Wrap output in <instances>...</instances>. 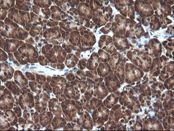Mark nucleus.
Segmentation results:
<instances>
[{"label": "nucleus", "mask_w": 174, "mask_h": 131, "mask_svg": "<svg viewBox=\"0 0 174 131\" xmlns=\"http://www.w3.org/2000/svg\"><path fill=\"white\" fill-rule=\"evenodd\" d=\"M15 1H1V8L3 10H9L15 6Z\"/></svg>", "instance_id": "25"}, {"label": "nucleus", "mask_w": 174, "mask_h": 131, "mask_svg": "<svg viewBox=\"0 0 174 131\" xmlns=\"http://www.w3.org/2000/svg\"><path fill=\"white\" fill-rule=\"evenodd\" d=\"M5 113L7 116H8V119L11 123V126L16 125V124L17 123L18 120L17 119L18 116L17 115L15 112L14 111H12L11 109H8L5 112Z\"/></svg>", "instance_id": "19"}, {"label": "nucleus", "mask_w": 174, "mask_h": 131, "mask_svg": "<svg viewBox=\"0 0 174 131\" xmlns=\"http://www.w3.org/2000/svg\"><path fill=\"white\" fill-rule=\"evenodd\" d=\"M66 78L69 80V81H71V80H74V75L72 74V73H70L69 75H67V77Z\"/></svg>", "instance_id": "42"}, {"label": "nucleus", "mask_w": 174, "mask_h": 131, "mask_svg": "<svg viewBox=\"0 0 174 131\" xmlns=\"http://www.w3.org/2000/svg\"><path fill=\"white\" fill-rule=\"evenodd\" d=\"M111 26H112V24H111L110 23H109L107 25V26H106V27H104V28H102V29L101 30V31L103 32L104 33H105V34L109 32V31H110V29H109V28H110Z\"/></svg>", "instance_id": "34"}, {"label": "nucleus", "mask_w": 174, "mask_h": 131, "mask_svg": "<svg viewBox=\"0 0 174 131\" xmlns=\"http://www.w3.org/2000/svg\"><path fill=\"white\" fill-rule=\"evenodd\" d=\"M8 15V12H7L5 10L3 9H1V20L2 21L3 20H5V17Z\"/></svg>", "instance_id": "38"}, {"label": "nucleus", "mask_w": 174, "mask_h": 131, "mask_svg": "<svg viewBox=\"0 0 174 131\" xmlns=\"http://www.w3.org/2000/svg\"><path fill=\"white\" fill-rule=\"evenodd\" d=\"M29 85L31 88L33 92L36 93L37 94H40L41 93V86L39 85L36 82H30Z\"/></svg>", "instance_id": "27"}, {"label": "nucleus", "mask_w": 174, "mask_h": 131, "mask_svg": "<svg viewBox=\"0 0 174 131\" xmlns=\"http://www.w3.org/2000/svg\"><path fill=\"white\" fill-rule=\"evenodd\" d=\"M103 80V79H99V82L95 84L94 88V96L100 99L104 98V96H107L108 94V91L106 90V88L104 86Z\"/></svg>", "instance_id": "10"}, {"label": "nucleus", "mask_w": 174, "mask_h": 131, "mask_svg": "<svg viewBox=\"0 0 174 131\" xmlns=\"http://www.w3.org/2000/svg\"><path fill=\"white\" fill-rule=\"evenodd\" d=\"M34 4L40 6V8H48V7H50V5L51 4V2L49 1V2H45V1H36V2H34Z\"/></svg>", "instance_id": "29"}, {"label": "nucleus", "mask_w": 174, "mask_h": 131, "mask_svg": "<svg viewBox=\"0 0 174 131\" xmlns=\"http://www.w3.org/2000/svg\"><path fill=\"white\" fill-rule=\"evenodd\" d=\"M98 63H99V56L98 54L95 53L92 54L91 58H90L89 60H88L87 67L89 70H93L97 67Z\"/></svg>", "instance_id": "17"}, {"label": "nucleus", "mask_w": 174, "mask_h": 131, "mask_svg": "<svg viewBox=\"0 0 174 131\" xmlns=\"http://www.w3.org/2000/svg\"><path fill=\"white\" fill-rule=\"evenodd\" d=\"M38 60H39L40 63L41 65H46V64H47V63H48L47 60L46 59H45L44 57H42V56L39 57Z\"/></svg>", "instance_id": "35"}, {"label": "nucleus", "mask_w": 174, "mask_h": 131, "mask_svg": "<svg viewBox=\"0 0 174 131\" xmlns=\"http://www.w3.org/2000/svg\"><path fill=\"white\" fill-rule=\"evenodd\" d=\"M58 24V23L57 22H53V20H50L47 23V25L48 26H56Z\"/></svg>", "instance_id": "40"}, {"label": "nucleus", "mask_w": 174, "mask_h": 131, "mask_svg": "<svg viewBox=\"0 0 174 131\" xmlns=\"http://www.w3.org/2000/svg\"><path fill=\"white\" fill-rule=\"evenodd\" d=\"M26 119H24V118H19L18 119V124H19V125H23V124H26Z\"/></svg>", "instance_id": "41"}, {"label": "nucleus", "mask_w": 174, "mask_h": 131, "mask_svg": "<svg viewBox=\"0 0 174 131\" xmlns=\"http://www.w3.org/2000/svg\"><path fill=\"white\" fill-rule=\"evenodd\" d=\"M25 75H26V76L28 78H29L30 80H32V81H34L35 80V76H34V75H33L32 73H30L29 72H26Z\"/></svg>", "instance_id": "39"}, {"label": "nucleus", "mask_w": 174, "mask_h": 131, "mask_svg": "<svg viewBox=\"0 0 174 131\" xmlns=\"http://www.w3.org/2000/svg\"><path fill=\"white\" fill-rule=\"evenodd\" d=\"M8 18L13 22L23 26L27 30H29L31 24L29 14L24 11L17 9L16 8H11L9 10Z\"/></svg>", "instance_id": "2"}, {"label": "nucleus", "mask_w": 174, "mask_h": 131, "mask_svg": "<svg viewBox=\"0 0 174 131\" xmlns=\"http://www.w3.org/2000/svg\"><path fill=\"white\" fill-rule=\"evenodd\" d=\"M21 95H20L18 98V104L24 109H26L27 107L32 108L34 106L33 96L30 93V90L25 87L21 90Z\"/></svg>", "instance_id": "3"}, {"label": "nucleus", "mask_w": 174, "mask_h": 131, "mask_svg": "<svg viewBox=\"0 0 174 131\" xmlns=\"http://www.w3.org/2000/svg\"><path fill=\"white\" fill-rule=\"evenodd\" d=\"M11 123L8 119V116L3 113L2 112H1V130H5L6 128H9L10 127Z\"/></svg>", "instance_id": "22"}, {"label": "nucleus", "mask_w": 174, "mask_h": 131, "mask_svg": "<svg viewBox=\"0 0 174 131\" xmlns=\"http://www.w3.org/2000/svg\"><path fill=\"white\" fill-rule=\"evenodd\" d=\"M50 109L51 112H53L56 115H61V108L60 104L58 102L57 99L53 98L50 102Z\"/></svg>", "instance_id": "13"}, {"label": "nucleus", "mask_w": 174, "mask_h": 131, "mask_svg": "<svg viewBox=\"0 0 174 131\" xmlns=\"http://www.w3.org/2000/svg\"><path fill=\"white\" fill-rule=\"evenodd\" d=\"M113 39L115 46L118 49L124 50L126 49H129V48L128 40L125 38L118 35H115L114 36Z\"/></svg>", "instance_id": "11"}, {"label": "nucleus", "mask_w": 174, "mask_h": 131, "mask_svg": "<svg viewBox=\"0 0 174 131\" xmlns=\"http://www.w3.org/2000/svg\"><path fill=\"white\" fill-rule=\"evenodd\" d=\"M105 83L110 93H113L116 91L117 88H120L119 81L113 72H111L108 76L105 78Z\"/></svg>", "instance_id": "8"}, {"label": "nucleus", "mask_w": 174, "mask_h": 131, "mask_svg": "<svg viewBox=\"0 0 174 131\" xmlns=\"http://www.w3.org/2000/svg\"><path fill=\"white\" fill-rule=\"evenodd\" d=\"M13 63L15 64H16L17 65V66H20V64H19V63H18V62L17 61V60H13Z\"/></svg>", "instance_id": "45"}, {"label": "nucleus", "mask_w": 174, "mask_h": 131, "mask_svg": "<svg viewBox=\"0 0 174 131\" xmlns=\"http://www.w3.org/2000/svg\"><path fill=\"white\" fill-rule=\"evenodd\" d=\"M29 33L17 24L15 23L9 18H5L4 23L1 21V36L6 38L24 40L28 37Z\"/></svg>", "instance_id": "1"}, {"label": "nucleus", "mask_w": 174, "mask_h": 131, "mask_svg": "<svg viewBox=\"0 0 174 131\" xmlns=\"http://www.w3.org/2000/svg\"><path fill=\"white\" fill-rule=\"evenodd\" d=\"M8 130H15V128H14V127H11V128H8Z\"/></svg>", "instance_id": "47"}, {"label": "nucleus", "mask_w": 174, "mask_h": 131, "mask_svg": "<svg viewBox=\"0 0 174 131\" xmlns=\"http://www.w3.org/2000/svg\"><path fill=\"white\" fill-rule=\"evenodd\" d=\"M86 60H81L80 61V63L78 64V67L80 68V69H83L85 67H86Z\"/></svg>", "instance_id": "37"}, {"label": "nucleus", "mask_w": 174, "mask_h": 131, "mask_svg": "<svg viewBox=\"0 0 174 131\" xmlns=\"http://www.w3.org/2000/svg\"><path fill=\"white\" fill-rule=\"evenodd\" d=\"M5 86L9 88V90L14 95L19 96L20 93V90L18 85L14 81H6L5 82Z\"/></svg>", "instance_id": "15"}, {"label": "nucleus", "mask_w": 174, "mask_h": 131, "mask_svg": "<svg viewBox=\"0 0 174 131\" xmlns=\"http://www.w3.org/2000/svg\"><path fill=\"white\" fill-rule=\"evenodd\" d=\"M30 3L24 2V1H16V6L15 8L17 9H20V11L23 10L26 11H29L30 10Z\"/></svg>", "instance_id": "21"}, {"label": "nucleus", "mask_w": 174, "mask_h": 131, "mask_svg": "<svg viewBox=\"0 0 174 131\" xmlns=\"http://www.w3.org/2000/svg\"><path fill=\"white\" fill-rule=\"evenodd\" d=\"M78 13L82 16H86L91 18L92 13L87 3H81L78 8Z\"/></svg>", "instance_id": "18"}, {"label": "nucleus", "mask_w": 174, "mask_h": 131, "mask_svg": "<svg viewBox=\"0 0 174 131\" xmlns=\"http://www.w3.org/2000/svg\"><path fill=\"white\" fill-rule=\"evenodd\" d=\"M99 54L100 55L101 61L104 62V63H106L107 61L110 60V56H109V55L107 53H106L105 52H104L103 51L99 50Z\"/></svg>", "instance_id": "28"}, {"label": "nucleus", "mask_w": 174, "mask_h": 131, "mask_svg": "<svg viewBox=\"0 0 174 131\" xmlns=\"http://www.w3.org/2000/svg\"><path fill=\"white\" fill-rule=\"evenodd\" d=\"M44 91H45L48 93H51V86L49 85L48 83H45L44 84Z\"/></svg>", "instance_id": "36"}, {"label": "nucleus", "mask_w": 174, "mask_h": 131, "mask_svg": "<svg viewBox=\"0 0 174 131\" xmlns=\"http://www.w3.org/2000/svg\"><path fill=\"white\" fill-rule=\"evenodd\" d=\"M0 52H1V61L2 62H5L8 58V56L7 55V54L2 50V49L0 50Z\"/></svg>", "instance_id": "32"}, {"label": "nucleus", "mask_w": 174, "mask_h": 131, "mask_svg": "<svg viewBox=\"0 0 174 131\" xmlns=\"http://www.w3.org/2000/svg\"><path fill=\"white\" fill-rule=\"evenodd\" d=\"M52 118H53V115L50 112L46 113H41L40 115V119L41 125L43 127L47 126L48 124H50V123L51 121Z\"/></svg>", "instance_id": "20"}, {"label": "nucleus", "mask_w": 174, "mask_h": 131, "mask_svg": "<svg viewBox=\"0 0 174 131\" xmlns=\"http://www.w3.org/2000/svg\"><path fill=\"white\" fill-rule=\"evenodd\" d=\"M97 72L101 77H104L112 72L110 68L107 63H101L97 69Z\"/></svg>", "instance_id": "16"}, {"label": "nucleus", "mask_w": 174, "mask_h": 131, "mask_svg": "<svg viewBox=\"0 0 174 131\" xmlns=\"http://www.w3.org/2000/svg\"><path fill=\"white\" fill-rule=\"evenodd\" d=\"M33 11L35 12V13H36L37 15H38L39 13H40V8H37V7H35V6H33Z\"/></svg>", "instance_id": "43"}, {"label": "nucleus", "mask_w": 174, "mask_h": 131, "mask_svg": "<svg viewBox=\"0 0 174 131\" xmlns=\"http://www.w3.org/2000/svg\"><path fill=\"white\" fill-rule=\"evenodd\" d=\"M78 59L74 57V55L72 54H70L68 55L66 58L65 63L68 68H72L74 67L76 64L78 63Z\"/></svg>", "instance_id": "23"}, {"label": "nucleus", "mask_w": 174, "mask_h": 131, "mask_svg": "<svg viewBox=\"0 0 174 131\" xmlns=\"http://www.w3.org/2000/svg\"><path fill=\"white\" fill-rule=\"evenodd\" d=\"M15 100L13 97L11 93L9 88H5L4 91H1V110L6 111V110L12 109L14 107Z\"/></svg>", "instance_id": "4"}, {"label": "nucleus", "mask_w": 174, "mask_h": 131, "mask_svg": "<svg viewBox=\"0 0 174 131\" xmlns=\"http://www.w3.org/2000/svg\"><path fill=\"white\" fill-rule=\"evenodd\" d=\"M14 68L11 66H9L8 63H2L1 64V80L2 82H6L9 79H11L15 72Z\"/></svg>", "instance_id": "7"}, {"label": "nucleus", "mask_w": 174, "mask_h": 131, "mask_svg": "<svg viewBox=\"0 0 174 131\" xmlns=\"http://www.w3.org/2000/svg\"><path fill=\"white\" fill-rule=\"evenodd\" d=\"M23 41L18 39H5L1 37V47L2 49L8 53L15 52L18 48L23 45Z\"/></svg>", "instance_id": "5"}, {"label": "nucleus", "mask_w": 174, "mask_h": 131, "mask_svg": "<svg viewBox=\"0 0 174 131\" xmlns=\"http://www.w3.org/2000/svg\"><path fill=\"white\" fill-rule=\"evenodd\" d=\"M79 33L78 32H73L71 33V37L70 41L74 45H79Z\"/></svg>", "instance_id": "26"}, {"label": "nucleus", "mask_w": 174, "mask_h": 131, "mask_svg": "<svg viewBox=\"0 0 174 131\" xmlns=\"http://www.w3.org/2000/svg\"><path fill=\"white\" fill-rule=\"evenodd\" d=\"M101 103L102 102L101 100H99L93 98L91 100V102H90V105H91V107L92 109H95L96 108H98L101 104Z\"/></svg>", "instance_id": "30"}, {"label": "nucleus", "mask_w": 174, "mask_h": 131, "mask_svg": "<svg viewBox=\"0 0 174 131\" xmlns=\"http://www.w3.org/2000/svg\"><path fill=\"white\" fill-rule=\"evenodd\" d=\"M8 55H9V56H8L9 60V61H13V60H14V54H13L12 53H9Z\"/></svg>", "instance_id": "44"}, {"label": "nucleus", "mask_w": 174, "mask_h": 131, "mask_svg": "<svg viewBox=\"0 0 174 131\" xmlns=\"http://www.w3.org/2000/svg\"><path fill=\"white\" fill-rule=\"evenodd\" d=\"M108 114H109L108 109L104 108L103 104L101 107H99L98 109L95 110V111L93 113L92 116H93V121L95 123V121L97 119V123L99 124L98 128H99L103 125L104 121L108 119Z\"/></svg>", "instance_id": "6"}, {"label": "nucleus", "mask_w": 174, "mask_h": 131, "mask_svg": "<svg viewBox=\"0 0 174 131\" xmlns=\"http://www.w3.org/2000/svg\"><path fill=\"white\" fill-rule=\"evenodd\" d=\"M13 111L15 112V113L17 114V115L18 116V118H20L22 115L21 113V109L20 108V107L17 106L16 108H13Z\"/></svg>", "instance_id": "33"}, {"label": "nucleus", "mask_w": 174, "mask_h": 131, "mask_svg": "<svg viewBox=\"0 0 174 131\" xmlns=\"http://www.w3.org/2000/svg\"><path fill=\"white\" fill-rule=\"evenodd\" d=\"M66 82L65 79L61 77L53 78L51 85L53 87V92L55 94H59L62 93L63 91L64 86L66 85Z\"/></svg>", "instance_id": "9"}, {"label": "nucleus", "mask_w": 174, "mask_h": 131, "mask_svg": "<svg viewBox=\"0 0 174 131\" xmlns=\"http://www.w3.org/2000/svg\"><path fill=\"white\" fill-rule=\"evenodd\" d=\"M119 94L120 93H116L108 96L107 99L104 102V104L107 105V107L109 109L112 108L114 104H116L118 99H119Z\"/></svg>", "instance_id": "14"}, {"label": "nucleus", "mask_w": 174, "mask_h": 131, "mask_svg": "<svg viewBox=\"0 0 174 131\" xmlns=\"http://www.w3.org/2000/svg\"><path fill=\"white\" fill-rule=\"evenodd\" d=\"M26 42H30V43H34V41H33L32 38H30L29 40H27V41H26Z\"/></svg>", "instance_id": "46"}, {"label": "nucleus", "mask_w": 174, "mask_h": 131, "mask_svg": "<svg viewBox=\"0 0 174 131\" xmlns=\"http://www.w3.org/2000/svg\"><path fill=\"white\" fill-rule=\"evenodd\" d=\"M66 125V121L61 118H55L52 123L53 129H57L64 127Z\"/></svg>", "instance_id": "24"}, {"label": "nucleus", "mask_w": 174, "mask_h": 131, "mask_svg": "<svg viewBox=\"0 0 174 131\" xmlns=\"http://www.w3.org/2000/svg\"><path fill=\"white\" fill-rule=\"evenodd\" d=\"M13 76H14V80H15V82L20 87L23 88L27 85L28 80L24 76L23 74L20 71H18V70L15 71V73L13 75Z\"/></svg>", "instance_id": "12"}, {"label": "nucleus", "mask_w": 174, "mask_h": 131, "mask_svg": "<svg viewBox=\"0 0 174 131\" xmlns=\"http://www.w3.org/2000/svg\"><path fill=\"white\" fill-rule=\"evenodd\" d=\"M36 80L40 85H42L45 81V78L44 77V75H40L37 74L36 75Z\"/></svg>", "instance_id": "31"}]
</instances>
